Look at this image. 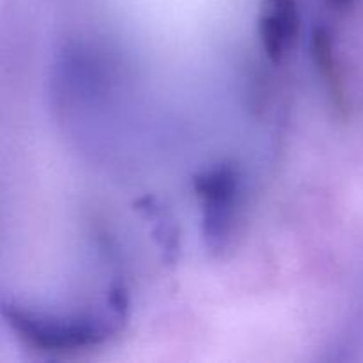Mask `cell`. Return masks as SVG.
Here are the masks:
<instances>
[{
    "label": "cell",
    "instance_id": "cell-1",
    "mask_svg": "<svg viewBox=\"0 0 363 363\" xmlns=\"http://www.w3.org/2000/svg\"><path fill=\"white\" fill-rule=\"evenodd\" d=\"M195 191L201 199L206 247L215 255L225 254L236 241L243 211L240 172L229 163L216 165L195 177Z\"/></svg>",
    "mask_w": 363,
    "mask_h": 363
},
{
    "label": "cell",
    "instance_id": "cell-2",
    "mask_svg": "<svg viewBox=\"0 0 363 363\" xmlns=\"http://www.w3.org/2000/svg\"><path fill=\"white\" fill-rule=\"evenodd\" d=\"M4 318L28 347L50 353L89 350L99 346L112 333L106 321L48 318L14 307L4 308Z\"/></svg>",
    "mask_w": 363,
    "mask_h": 363
},
{
    "label": "cell",
    "instance_id": "cell-3",
    "mask_svg": "<svg viewBox=\"0 0 363 363\" xmlns=\"http://www.w3.org/2000/svg\"><path fill=\"white\" fill-rule=\"evenodd\" d=\"M300 27V0H261L257 35L262 52L273 64L279 66L293 53Z\"/></svg>",
    "mask_w": 363,
    "mask_h": 363
},
{
    "label": "cell",
    "instance_id": "cell-4",
    "mask_svg": "<svg viewBox=\"0 0 363 363\" xmlns=\"http://www.w3.org/2000/svg\"><path fill=\"white\" fill-rule=\"evenodd\" d=\"M311 60L319 78L325 82L330 98L339 108H346V84L335 52V41L325 25H315L311 30Z\"/></svg>",
    "mask_w": 363,
    "mask_h": 363
},
{
    "label": "cell",
    "instance_id": "cell-5",
    "mask_svg": "<svg viewBox=\"0 0 363 363\" xmlns=\"http://www.w3.org/2000/svg\"><path fill=\"white\" fill-rule=\"evenodd\" d=\"M326 2L332 7H335V9H350L354 4V0H326Z\"/></svg>",
    "mask_w": 363,
    "mask_h": 363
}]
</instances>
